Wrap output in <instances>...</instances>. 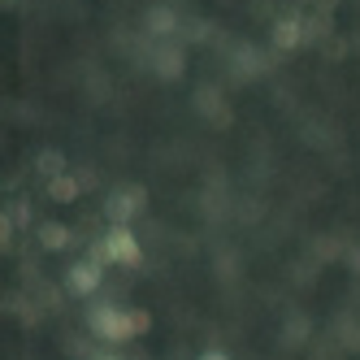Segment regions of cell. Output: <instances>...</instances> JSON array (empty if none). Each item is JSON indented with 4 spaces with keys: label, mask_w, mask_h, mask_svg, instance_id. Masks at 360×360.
<instances>
[{
    "label": "cell",
    "mask_w": 360,
    "mask_h": 360,
    "mask_svg": "<svg viewBox=\"0 0 360 360\" xmlns=\"http://www.w3.org/2000/svg\"><path fill=\"white\" fill-rule=\"evenodd\" d=\"M87 326L96 339H105V343H131L139 339V334L152 326L148 313H139V308H117V304H100L87 313Z\"/></svg>",
    "instance_id": "obj_1"
},
{
    "label": "cell",
    "mask_w": 360,
    "mask_h": 360,
    "mask_svg": "<svg viewBox=\"0 0 360 360\" xmlns=\"http://www.w3.org/2000/svg\"><path fill=\"white\" fill-rule=\"evenodd\" d=\"M105 252H109V265H126V269H135L143 261V248H139L131 226H109L105 230Z\"/></svg>",
    "instance_id": "obj_2"
},
{
    "label": "cell",
    "mask_w": 360,
    "mask_h": 360,
    "mask_svg": "<svg viewBox=\"0 0 360 360\" xmlns=\"http://www.w3.org/2000/svg\"><path fill=\"white\" fill-rule=\"evenodd\" d=\"M139 209H143V187H122V191L109 195L105 217H109V226H131V217Z\"/></svg>",
    "instance_id": "obj_3"
},
{
    "label": "cell",
    "mask_w": 360,
    "mask_h": 360,
    "mask_svg": "<svg viewBox=\"0 0 360 360\" xmlns=\"http://www.w3.org/2000/svg\"><path fill=\"white\" fill-rule=\"evenodd\" d=\"M105 265H96V261H74L70 269H65V287L74 291V295H91V291H100V282H105V274H100Z\"/></svg>",
    "instance_id": "obj_4"
},
{
    "label": "cell",
    "mask_w": 360,
    "mask_h": 360,
    "mask_svg": "<svg viewBox=\"0 0 360 360\" xmlns=\"http://www.w3.org/2000/svg\"><path fill=\"white\" fill-rule=\"evenodd\" d=\"M304 44V27L300 18H278L274 22V48H282V53H291V48Z\"/></svg>",
    "instance_id": "obj_5"
},
{
    "label": "cell",
    "mask_w": 360,
    "mask_h": 360,
    "mask_svg": "<svg viewBox=\"0 0 360 360\" xmlns=\"http://www.w3.org/2000/svg\"><path fill=\"white\" fill-rule=\"evenodd\" d=\"M143 27H148L152 39H169L174 27H178V18H174V9H165V5H152L148 18H143Z\"/></svg>",
    "instance_id": "obj_6"
},
{
    "label": "cell",
    "mask_w": 360,
    "mask_h": 360,
    "mask_svg": "<svg viewBox=\"0 0 360 360\" xmlns=\"http://www.w3.org/2000/svg\"><path fill=\"white\" fill-rule=\"evenodd\" d=\"M70 243V230L61 226V221H44L39 226V248H48V252H61Z\"/></svg>",
    "instance_id": "obj_7"
},
{
    "label": "cell",
    "mask_w": 360,
    "mask_h": 360,
    "mask_svg": "<svg viewBox=\"0 0 360 360\" xmlns=\"http://www.w3.org/2000/svg\"><path fill=\"white\" fill-rule=\"evenodd\" d=\"M83 187V178H74V174H57V178H48V195L53 200H74Z\"/></svg>",
    "instance_id": "obj_8"
},
{
    "label": "cell",
    "mask_w": 360,
    "mask_h": 360,
    "mask_svg": "<svg viewBox=\"0 0 360 360\" xmlns=\"http://www.w3.org/2000/svg\"><path fill=\"white\" fill-rule=\"evenodd\" d=\"M61 165H65V157H61V152H44V157H39V169H44L48 178H57V174H65Z\"/></svg>",
    "instance_id": "obj_9"
},
{
    "label": "cell",
    "mask_w": 360,
    "mask_h": 360,
    "mask_svg": "<svg viewBox=\"0 0 360 360\" xmlns=\"http://www.w3.org/2000/svg\"><path fill=\"white\" fill-rule=\"evenodd\" d=\"M200 360H230L221 347H209V352H200Z\"/></svg>",
    "instance_id": "obj_10"
},
{
    "label": "cell",
    "mask_w": 360,
    "mask_h": 360,
    "mask_svg": "<svg viewBox=\"0 0 360 360\" xmlns=\"http://www.w3.org/2000/svg\"><path fill=\"white\" fill-rule=\"evenodd\" d=\"M96 360H122V356H96Z\"/></svg>",
    "instance_id": "obj_11"
}]
</instances>
